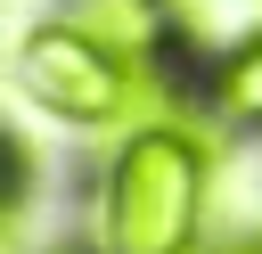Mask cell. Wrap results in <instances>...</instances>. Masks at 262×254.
I'll list each match as a JSON object with an SVG mask.
<instances>
[{
    "label": "cell",
    "instance_id": "3",
    "mask_svg": "<svg viewBox=\"0 0 262 254\" xmlns=\"http://www.w3.org/2000/svg\"><path fill=\"white\" fill-rule=\"evenodd\" d=\"M82 33H90L98 49L131 57V49H147V0H90V8H82Z\"/></svg>",
    "mask_w": 262,
    "mask_h": 254
},
{
    "label": "cell",
    "instance_id": "4",
    "mask_svg": "<svg viewBox=\"0 0 262 254\" xmlns=\"http://www.w3.org/2000/svg\"><path fill=\"white\" fill-rule=\"evenodd\" d=\"M221 98H229V115H246V123H262V41L229 57V74H221Z\"/></svg>",
    "mask_w": 262,
    "mask_h": 254
},
{
    "label": "cell",
    "instance_id": "2",
    "mask_svg": "<svg viewBox=\"0 0 262 254\" xmlns=\"http://www.w3.org/2000/svg\"><path fill=\"white\" fill-rule=\"evenodd\" d=\"M25 90L49 107V115H74V123H98V115H115V98H123V57L115 49H98L82 25H41L33 41H25Z\"/></svg>",
    "mask_w": 262,
    "mask_h": 254
},
{
    "label": "cell",
    "instance_id": "1",
    "mask_svg": "<svg viewBox=\"0 0 262 254\" xmlns=\"http://www.w3.org/2000/svg\"><path fill=\"white\" fill-rule=\"evenodd\" d=\"M196 238V156L164 131L131 139L106 197V254H188Z\"/></svg>",
    "mask_w": 262,
    "mask_h": 254
}]
</instances>
